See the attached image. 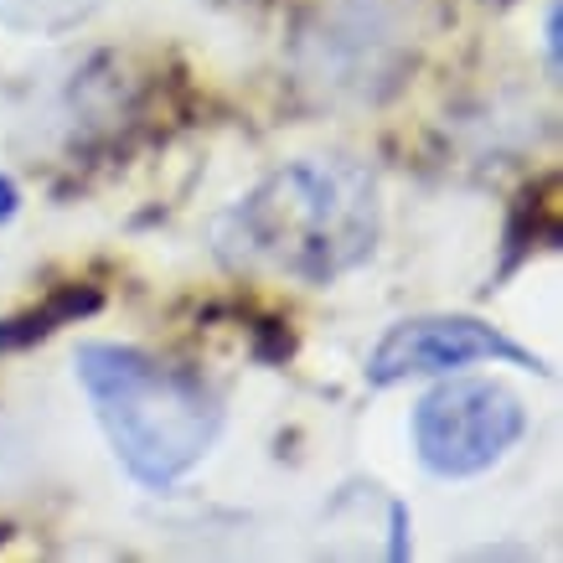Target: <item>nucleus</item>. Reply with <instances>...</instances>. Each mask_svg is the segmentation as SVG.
<instances>
[{"label": "nucleus", "mask_w": 563, "mask_h": 563, "mask_svg": "<svg viewBox=\"0 0 563 563\" xmlns=\"http://www.w3.org/2000/svg\"><path fill=\"white\" fill-rule=\"evenodd\" d=\"M377 243V187L352 161H295L264 176L218 222V254L233 269H279L331 285Z\"/></svg>", "instance_id": "nucleus-1"}, {"label": "nucleus", "mask_w": 563, "mask_h": 563, "mask_svg": "<svg viewBox=\"0 0 563 563\" xmlns=\"http://www.w3.org/2000/svg\"><path fill=\"white\" fill-rule=\"evenodd\" d=\"M73 367L130 481L172 492L191 465H202L222 429V398L197 373L114 342H84Z\"/></svg>", "instance_id": "nucleus-2"}, {"label": "nucleus", "mask_w": 563, "mask_h": 563, "mask_svg": "<svg viewBox=\"0 0 563 563\" xmlns=\"http://www.w3.org/2000/svg\"><path fill=\"white\" fill-rule=\"evenodd\" d=\"M522 434H528L522 398L492 377L440 383L413 409V455L440 481L486 476L522 444Z\"/></svg>", "instance_id": "nucleus-3"}, {"label": "nucleus", "mask_w": 563, "mask_h": 563, "mask_svg": "<svg viewBox=\"0 0 563 563\" xmlns=\"http://www.w3.org/2000/svg\"><path fill=\"white\" fill-rule=\"evenodd\" d=\"M476 362H512L528 373H548L528 346H517L512 336H501L496 325L476 321V316H413V321H398L377 336V346L367 352V383L393 388L409 377L461 373Z\"/></svg>", "instance_id": "nucleus-4"}, {"label": "nucleus", "mask_w": 563, "mask_h": 563, "mask_svg": "<svg viewBox=\"0 0 563 563\" xmlns=\"http://www.w3.org/2000/svg\"><path fill=\"white\" fill-rule=\"evenodd\" d=\"M393 16L377 0H346L342 11H331L321 21V32L310 36V47L321 52L310 78L331 93H357V99H377L388 93L398 78L388 73L404 68V42H398Z\"/></svg>", "instance_id": "nucleus-5"}, {"label": "nucleus", "mask_w": 563, "mask_h": 563, "mask_svg": "<svg viewBox=\"0 0 563 563\" xmlns=\"http://www.w3.org/2000/svg\"><path fill=\"white\" fill-rule=\"evenodd\" d=\"M99 306H103L99 285H63V290H52L42 306L0 321V352H21V346L52 336L57 325H73V321H84V316H93Z\"/></svg>", "instance_id": "nucleus-6"}, {"label": "nucleus", "mask_w": 563, "mask_h": 563, "mask_svg": "<svg viewBox=\"0 0 563 563\" xmlns=\"http://www.w3.org/2000/svg\"><path fill=\"white\" fill-rule=\"evenodd\" d=\"M517 254L528 249H553L559 243V176H543L538 187H528L512 207V233Z\"/></svg>", "instance_id": "nucleus-7"}, {"label": "nucleus", "mask_w": 563, "mask_h": 563, "mask_svg": "<svg viewBox=\"0 0 563 563\" xmlns=\"http://www.w3.org/2000/svg\"><path fill=\"white\" fill-rule=\"evenodd\" d=\"M388 517H393V559H409V507L404 501H393L388 507Z\"/></svg>", "instance_id": "nucleus-8"}, {"label": "nucleus", "mask_w": 563, "mask_h": 563, "mask_svg": "<svg viewBox=\"0 0 563 563\" xmlns=\"http://www.w3.org/2000/svg\"><path fill=\"white\" fill-rule=\"evenodd\" d=\"M16 207H21V191L11 176H0V222H11L16 218Z\"/></svg>", "instance_id": "nucleus-9"}, {"label": "nucleus", "mask_w": 563, "mask_h": 563, "mask_svg": "<svg viewBox=\"0 0 563 563\" xmlns=\"http://www.w3.org/2000/svg\"><path fill=\"white\" fill-rule=\"evenodd\" d=\"M548 63L559 73V5H548Z\"/></svg>", "instance_id": "nucleus-10"}]
</instances>
